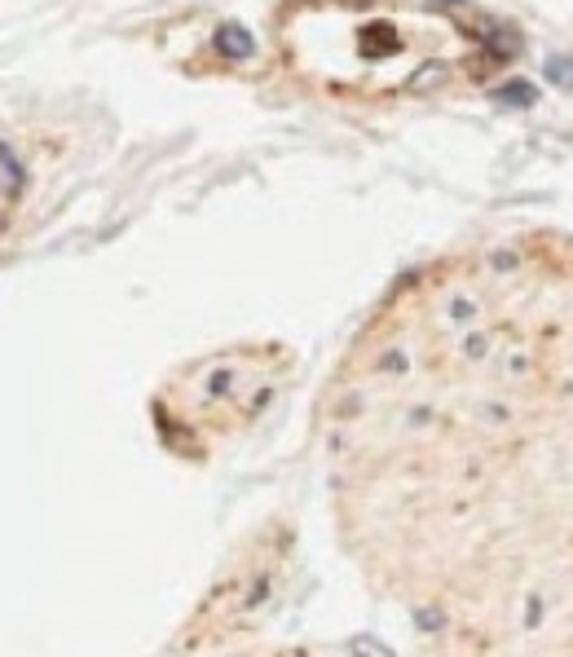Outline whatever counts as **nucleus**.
Returning <instances> with one entry per match:
<instances>
[{"label":"nucleus","mask_w":573,"mask_h":657,"mask_svg":"<svg viewBox=\"0 0 573 657\" xmlns=\"http://www.w3.org/2000/svg\"><path fill=\"white\" fill-rule=\"evenodd\" d=\"M326 507L410 657H573V235L402 274L322 406Z\"/></svg>","instance_id":"nucleus-1"},{"label":"nucleus","mask_w":573,"mask_h":657,"mask_svg":"<svg viewBox=\"0 0 573 657\" xmlns=\"http://www.w3.org/2000/svg\"><path fill=\"white\" fill-rule=\"evenodd\" d=\"M265 657H331V653H313V648H300V653H265Z\"/></svg>","instance_id":"nucleus-2"}]
</instances>
